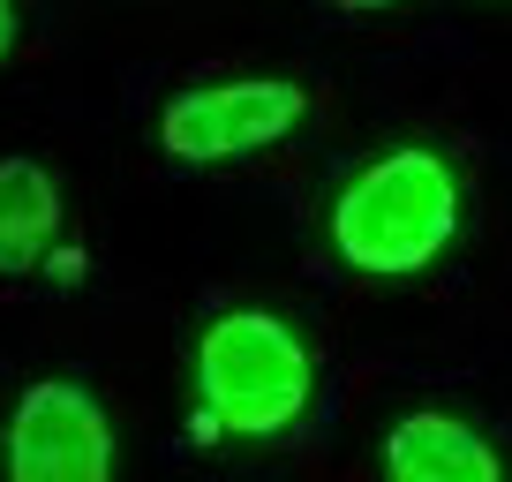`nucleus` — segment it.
I'll return each instance as SVG.
<instances>
[{
    "label": "nucleus",
    "instance_id": "nucleus-1",
    "mask_svg": "<svg viewBox=\"0 0 512 482\" xmlns=\"http://www.w3.org/2000/svg\"><path fill=\"white\" fill-rule=\"evenodd\" d=\"M196 377V407H189V437L196 445H219V437H287L294 422L317 400V354L294 332L279 309H219V317L196 332L189 354Z\"/></svg>",
    "mask_w": 512,
    "mask_h": 482
},
{
    "label": "nucleus",
    "instance_id": "nucleus-2",
    "mask_svg": "<svg viewBox=\"0 0 512 482\" xmlns=\"http://www.w3.org/2000/svg\"><path fill=\"white\" fill-rule=\"evenodd\" d=\"M460 234V174L445 151L400 144L354 166L332 196V249L369 279H415Z\"/></svg>",
    "mask_w": 512,
    "mask_h": 482
},
{
    "label": "nucleus",
    "instance_id": "nucleus-3",
    "mask_svg": "<svg viewBox=\"0 0 512 482\" xmlns=\"http://www.w3.org/2000/svg\"><path fill=\"white\" fill-rule=\"evenodd\" d=\"M309 113V83L294 76H219V83H189L159 106V151L174 166H219L241 151H264L279 136L302 129Z\"/></svg>",
    "mask_w": 512,
    "mask_h": 482
},
{
    "label": "nucleus",
    "instance_id": "nucleus-4",
    "mask_svg": "<svg viewBox=\"0 0 512 482\" xmlns=\"http://www.w3.org/2000/svg\"><path fill=\"white\" fill-rule=\"evenodd\" d=\"M0 460L8 482H113V415L76 377H38L16 392Z\"/></svg>",
    "mask_w": 512,
    "mask_h": 482
},
{
    "label": "nucleus",
    "instance_id": "nucleus-5",
    "mask_svg": "<svg viewBox=\"0 0 512 482\" xmlns=\"http://www.w3.org/2000/svg\"><path fill=\"white\" fill-rule=\"evenodd\" d=\"M377 467L384 482H505L497 445L467 415H445V407H415V415L392 422L377 445Z\"/></svg>",
    "mask_w": 512,
    "mask_h": 482
},
{
    "label": "nucleus",
    "instance_id": "nucleus-6",
    "mask_svg": "<svg viewBox=\"0 0 512 482\" xmlns=\"http://www.w3.org/2000/svg\"><path fill=\"white\" fill-rule=\"evenodd\" d=\"M61 219H68L61 174L46 159L8 151L0 159V279H31L46 264V249L61 241Z\"/></svg>",
    "mask_w": 512,
    "mask_h": 482
},
{
    "label": "nucleus",
    "instance_id": "nucleus-7",
    "mask_svg": "<svg viewBox=\"0 0 512 482\" xmlns=\"http://www.w3.org/2000/svg\"><path fill=\"white\" fill-rule=\"evenodd\" d=\"M46 272L53 279H83V272H91V257H83L76 241H53V249H46Z\"/></svg>",
    "mask_w": 512,
    "mask_h": 482
},
{
    "label": "nucleus",
    "instance_id": "nucleus-8",
    "mask_svg": "<svg viewBox=\"0 0 512 482\" xmlns=\"http://www.w3.org/2000/svg\"><path fill=\"white\" fill-rule=\"evenodd\" d=\"M16 53V0H0V61Z\"/></svg>",
    "mask_w": 512,
    "mask_h": 482
},
{
    "label": "nucleus",
    "instance_id": "nucleus-9",
    "mask_svg": "<svg viewBox=\"0 0 512 482\" xmlns=\"http://www.w3.org/2000/svg\"><path fill=\"white\" fill-rule=\"evenodd\" d=\"M332 8H347V16H377V8H392V0H332Z\"/></svg>",
    "mask_w": 512,
    "mask_h": 482
}]
</instances>
